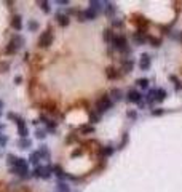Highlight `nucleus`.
<instances>
[{"instance_id": "obj_1", "label": "nucleus", "mask_w": 182, "mask_h": 192, "mask_svg": "<svg viewBox=\"0 0 182 192\" xmlns=\"http://www.w3.org/2000/svg\"><path fill=\"white\" fill-rule=\"evenodd\" d=\"M166 96H168V93L163 88H150L147 96H145V103L149 106H157L166 99Z\"/></svg>"}, {"instance_id": "obj_2", "label": "nucleus", "mask_w": 182, "mask_h": 192, "mask_svg": "<svg viewBox=\"0 0 182 192\" xmlns=\"http://www.w3.org/2000/svg\"><path fill=\"white\" fill-rule=\"evenodd\" d=\"M112 106H114V101L110 99V96H109V94H102L101 98L96 101V112L101 115V114H104L106 111H109Z\"/></svg>"}, {"instance_id": "obj_3", "label": "nucleus", "mask_w": 182, "mask_h": 192, "mask_svg": "<svg viewBox=\"0 0 182 192\" xmlns=\"http://www.w3.org/2000/svg\"><path fill=\"white\" fill-rule=\"evenodd\" d=\"M126 99L133 104H139V106H144V94L139 91L137 88H133L126 93Z\"/></svg>"}, {"instance_id": "obj_4", "label": "nucleus", "mask_w": 182, "mask_h": 192, "mask_svg": "<svg viewBox=\"0 0 182 192\" xmlns=\"http://www.w3.org/2000/svg\"><path fill=\"white\" fill-rule=\"evenodd\" d=\"M51 43H53V34H51V31H45L38 38V47L48 48Z\"/></svg>"}, {"instance_id": "obj_5", "label": "nucleus", "mask_w": 182, "mask_h": 192, "mask_svg": "<svg viewBox=\"0 0 182 192\" xmlns=\"http://www.w3.org/2000/svg\"><path fill=\"white\" fill-rule=\"evenodd\" d=\"M11 173H16V174H26L27 173V163L24 159H18L16 163H15V167L11 168Z\"/></svg>"}, {"instance_id": "obj_6", "label": "nucleus", "mask_w": 182, "mask_h": 192, "mask_svg": "<svg viewBox=\"0 0 182 192\" xmlns=\"http://www.w3.org/2000/svg\"><path fill=\"white\" fill-rule=\"evenodd\" d=\"M150 64H152V59H150V54H147V53H144L142 56L139 58V63H137L139 69H142V71H147L150 67Z\"/></svg>"}, {"instance_id": "obj_7", "label": "nucleus", "mask_w": 182, "mask_h": 192, "mask_svg": "<svg viewBox=\"0 0 182 192\" xmlns=\"http://www.w3.org/2000/svg\"><path fill=\"white\" fill-rule=\"evenodd\" d=\"M34 176H38V178H43V179H48V178L51 176V168H50V167H38V168H35Z\"/></svg>"}, {"instance_id": "obj_8", "label": "nucleus", "mask_w": 182, "mask_h": 192, "mask_svg": "<svg viewBox=\"0 0 182 192\" xmlns=\"http://www.w3.org/2000/svg\"><path fill=\"white\" fill-rule=\"evenodd\" d=\"M97 16V11H94L93 8H88L85 11H81L80 13V21H91Z\"/></svg>"}, {"instance_id": "obj_9", "label": "nucleus", "mask_w": 182, "mask_h": 192, "mask_svg": "<svg viewBox=\"0 0 182 192\" xmlns=\"http://www.w3.org/2000/svg\"><path fill=\"white\" fill-rule=\"evenodd\" d=\"M133 67H134V59L131 58H125L121 61V74H128L133 71Z\"/></svg>"}, {"instance_id": "obj_10", "label": "nucleus", "mask_w": 182, "mask_h": 192, "mask_svg": "<svg viewBox=\"0 0 182 192\" xmlns=\"http://www.w3.org/2000/svg\"><path fill=\"white\" fill-rule=\"evenodd\" d=\"M133 38H134V42H137L139 45H141V43H144V42H147V40H149V35L144 31H136L133 34Z\"/></svg>"}, {"instance_id": "obj_11", "label": "nucleus", "mask_w": 182, "mask_h": 192, "mask_svg": "<svg viewBox=\"0 0 182 192\" xmlns=\"http://www.w3.org/2000/svg\"><path fill=\"white\" fill-rule=\"evenodd\" d=\"M56 21H58V24L61 26V27H66V26H69V16L67 15H64V13H58L56 15Z\"/></svg>"}, {"instance_id": "obj_12", "label": "nucleus", "mask_w": 182, "mask_h": 192, "mask_svg": "<svg viewBox=\"0 0 182 192\" xmlns=\"http://www.w3.org/2000/svg\"><path fill=\"white\" fill-rule=\"evenodd\" d=\"M109 96H110V99L115 103V101H120L123 98V91L118 90V88H112V91L109 93Z\"/></svg>"}, {"instance_id": "obj_13", "label": "nucleus", "mask_w": 182, "mask_h": 192, "mask_svg": "<svg viewBox=\"0 0 182 192\" xmlns=\"http://www.w3.org/2000/svg\"><path fill=\"white\" fill-rule=\"evenodd\" d=\"M106 75H107V78H110V80H115V78H118L121 74L115 69V67H107V69H106Z\"/></svg>"}, {"instance_id": "obj_14", "label": "nucleus", "mask_w": 182, "mask_h": 192, "mask_svg": "<svg viewBox=\"0 0 182 192\" xmlns=\"http://www.w3.org/2000/svg\"><path fill=\"white\" fill-rule=\"evenodd\" d=\"M102 38H104L106 43H112V42H114V38H115L114 31H112V29H106L104 34H102Z\"/></svg>"}, {"instance_id": "obj_15", "label": "nucleus", "mask_w": 182, "mask_h": 192, "mask_svg": "<svg viewBox=\"0 0 182 192\" xmlns=\"http://www.w3.org/2000/svg\"><path fill=\"white\" fill-rule=\"evenodd\" d=\"M11 26L15 27L16 31H21V27H22V21H21V16H19V15L13 16V19H11Z\"/></svg>"}, {"instance_id": "obj_16", "label": "nucleus", "mask_w": 182, "mask_h": 192, "mask_svg": "<svg viewBox=\"0 0 182 192\" xmlns=\"http://www.w3.org/2000/svg\"><path fill=\"white\" fill-rule=\"evenodd\" d=\"M136 85L141 88V90H147V88L150 87V80H149V78H137Z\"/></svg>"}, {"instance_id": "obj_17", "label": "nucleus", "mask_w": 182, "mask_h": 192, "mask_svg": "<svg viewBox=\"0 0 182 192\" xmlns=\"http://www.w3.org/2000/svg\"><path fill=\"white\" fill-rule=\"evenodd\" d=\"M112 152H114V149H112V146H104V147L101 149V154H102V155H110Z\"/></svg>"}, {"instance_id": "obj_18", "label": "nucleus", "mask_w": 182, "mask_h": 192, "mask_svg": "<svg viewBox=\"0 0 182 192\" xmlns=\"http://www.w3.org/2000/svg\"><path fill=\"white\" fill-rule=\"evenodd\" d=\"M170 80L173 82V85H174V88H176V90H180V82H179V78H177V77L171 75V77H170Z\"/></svg>"}, {"instance_id": "obj_19", "label": "nucleus", "mask_w": 182, "mask_h": 192, "mask_svg": "<svg viewBox=\"0 0 182 192\" xmlns=\"http://www.w3.org/2000/svg\"><path fill=\"white\" fill-rule=\"evenodd\" d=\"M56 190H58V192H69V186L64 184V183H59L58 187H56Z\"/></svg>"}, {"instance_id": "obj_20", "label": "nucleus", "mask_w": 182, "mask_h": 192, "mask_svg": "<svg viewBox=\"0 0 182 192\" xmlns=\"http://www.w3.org/2000/svg\"><path fill=\"white\" fill-rule=\"evenodd\" d=\"M106 13H107V15L110 16V15H114V13H115V7L114 5H112V3H106Z\"/></svg>"}, {"instance_id": "obj_21", "label": "nucleus", "mask_w": 182, "mask_h": 192, "mask_svg": "<svg viewBox=\"0 0 182 192\" xmlns=\"http://www.w3.org/2000/svg\"><path fill=\"white\" fill-rule=\"evenodd\" d=\"M35 134H37V138H38V139H43L45 136H47L45 130H37V131H35Z\"/></svg>"}, {"instance_id": "obj_22", "label": "nucleus", "mask_w": 182, "mask_h": 192, "mask_svg": "<svg viewBox=\"0 0 182 192\" xmlns=\"http://www.w3.org/2000/svg\"><path fill=\"white\" fill-rule=\"evenodd\" d=\"M38 29V23L37 21H31L29 23V31H37Z\"/></svg>"}, {"instance_id": "obj_23", "label": "nucleus", "mask_w": 182, "mask_h": 192, "mask_svg": "<svg viewBox=\"0 0 182 192\" xmlns=\"http://www.w3.org/2000/svg\"><path fill=\"white\" fill-rule=\"evenodd\" d=\"M38 157H40V155H38V152H34V154L31 155V162L34 163V165H35V163H38Z\"/></svg>"}, {"instance_id": "obj_24", "label": "nucleus", "mask_w": 182, "mask_h": 192, "mask_svg": "<svg viewBox=\"0 0 182 192\" xmlns=\"http://www.w3.org/2000/svg\"><path fill=\"white\" fill-rule=\"evenodd\" d=\"M40 5H42V10H43L45 13H50V3L48 2H42Z\"/></svg>"}, {"instance_id": "obj_25", "label": "nucleus", "mask_w": 182, "mask_h": 192, "mask_svg": "<svg viewBox=\"0 0 182 192\" xmlns=\"http://www.w3.org/2000/svg\"><path fill=\"white\" fill-rule=\"evenodd\" d=\"M112 26H114V27H121L123 21L121 19H112Z\"/></svg>"}, {"instance_id": "obj_26", "label": "nucleus", "mask_w": 182, "mask_h": 192, "mask_svg": "<svg viewBox=\"0 0 182 192\" xmlns=\"http://www.w3.org/2000/svg\"><path fill=\"white\" fill-rule=\"evenodd\" d=\"M19 146H22V147H29V146H31V141L22 139V141H19Z\"/></svg>"}, {"instance_id": "obj_27", "label": "nucleus", "mask_w": 182, "mask_h": 192, "mask_svg": "<svg viewBox=\"0 0 182 192\" xmlns=\"http://www.w3.org/2000/svg\"><path fill=\"white\" fill-rule=\"evenodd\" d=\"M128 117H136V112H134V111H130V112H128Z\"/></svg>"}, {"instance_id": "obj_28", "label": "nucleus", "mask_w": 182, "mask_h": 192, "mask_svg": "<svg viewBox=\"0 0 182 192\" xmlns=\"http://www.w3.org/2000/svg\"><path fill=\"white\" fill-rule=\"evenodd\" d=\"M0 107H2V101H0Z\"/></svg>"}]
</instances>
